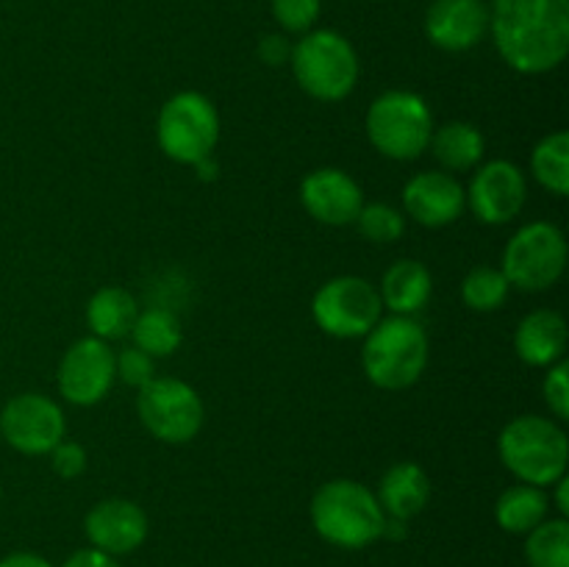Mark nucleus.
<instances>
[{"label": "nucleus", "instance_id": "b1692460", "mask_svg": "<svg viewBox=\"0 0 569 567\" xmlns=\"http://www.w3.org/2000/svg\"><path fill=\"white\" fill-rule=\"evenodd\" d=\"M128 337H131L133 345H137L139 350H144L150 359H164V356H172L181 348L183 328L181 320L176 317V311L153 306V309L139 311Z\"/></svg>", "mask_w": 569, "mask_h": 567}, {"label": "nucleus", "instance_id": "f704fd0d", "mask_svg": "<svg viewBox=\"0 0 569 567\" xmlns=\"http://www.w3.org/2000/svg\"><path fill=\"white\" fill-rule=\"evenodd\" d=\"M0 567H53L44 556L31 554V550H14V554L3 556Z\"/></svg>", "mask_w": 569, "mask_h": 567}, {"label": "nucleus", "instance_id": "dca6fc26", "mask_svg": "<svg viewBox=\"0 0 569 567\" xmlns=\"http://www.w3.org/2000/svg\"><path fill=\"white\" fill-rule=\"evenodd\" d=\"M403 209L426 228H445L467 209V195L459 178L445 170H422L403 187Z\"/></svg>", "mask_w": 569, "mask_h": 567}, {"label": "nucleus", "instance_id": "a211bd4d", "mask_svg": "<svg viewBox=\"0 0 569 567\" xmlns=\"http://www.w3.org/2000/svg\"><path fill=\"white\" fill-rule=\"evenodd\" d=\"M567 320L553 309H537L520 320L515 331V350L526 365L550 367L565 359Z\"/></svg>", "mask_w": 569, "mask_h": 567}, {"label": "nucleus", "instance_id": "f3484780", "mask_svg": "<svg viewBox=\"0 0 569 567\" xmlns=\"http://www.w3.org/2000/svg\"><path fill=\"white\" fill-rule=\"evenodd\" d=\"M489 33V6L483 0H431L426 37L445 53L472 50Z\"/></svg>", "mask_w": 569, "mask_h": 567}, {"label": "nucleus", "instance_id": "5701e85b", "mask_svg": "<svg viewBox=\"0 0 569 567\" xmlns=\"http://www.w3.org/2000/svg\"><path fill=\"white\" fill-rule=\"evenodd\" d=\"M550 495L533 484H515L503 489L495 504V520L509 534H528L539 523L548 520Z\"/></svg>", "mask_w": 569, "mask_h": 567}, {"label": "nucleus", "instance_id": "2eb2a0df", "mask_svg": "<svg viewBox=\"0 0 569 567\" xmlns=\"http://www.w3.org/2000/svg\"><path fill=\"white\" fill-rule=\"evenodd\" d=\"M300 203L322 226H350L365 206V192L350 172L339 167L311 170L300 183Z\"/></svg>", "mask_w": 569, "mask_h": 567}, {"label": "nucleus", "instance_id": "f257e3e1", "mask_svg": "<svg viewBox=\"0 0 569 567\" xmlns=\"http://www.w3.org/2000/svg\"><path fill=\"white\" fill-rule=\"evenodd\" d=\"M489 33L511 70L545 76L569 53V0H492Z\"/></svg>", "mask_w": 569, "mask_h": 567}, {"label": "nucleus", "instance_id": "e433bc0d", "mask_svg": "<svg viewBox=\"0 0 569 567\" xmlns=\"http://www.w3.org/2000/svg\"><path fill=\"white\" fill-rule=\"evenodd\" d=\"M194 170H200V178H206V181H211V178H217V161L214 156H206V159H200L198 165H192Z\"/></svg>", "mask_w": 569, "mask_h": 567}, {"label": "nucleus", "instance_id": "6ab92c4d", "mask_svg": "<svg viewBox=\"0 0 569 567\" xmlns=\"http://www.w3.org/2000/svg\"><path fill=\"white\" fill-rule=\"evenodd\" d=\"M376 498L383 515L406 523L420 515L431 500V478L417 461H398L381 476Z\"/></svg>", "mask_w": 569, "mask_h": 567}, {"label": "nucleus", "instance_id": "a878e982", "mask_svg": "<svg viewBox=\"0 0 569 567\" xmlns=\"http://www.w3.org/2000/svg\"><path fill=\"white\" fill-rule=\"evenodd\" d=\"M526 559L531 567H569L567 517H548L526 534Z\"/></svg>", "mask_w": 569, "mask_h": 567}, {"label": "nucleus", "instance_id": "4c0bfd02", "mask_svg": "<svg viewBox=\"0 0 569 567\" xmlns=\"http://www.w3.org/2000/svg\"><path fill=\"white\" fill-rule=\"evenodd\" d=\"M0 495H3V489H0Z\"/></svg>", "mask_w": 569, "mask_h": 567}, {"label": "nucleus", "instance_id": "412c9836", "mask_svg": "<svg viewBox=\"0 0 569 567\" xmlns=\"http://www.w3.org/2000/svg\"><path fill=\"white\" fill-rule=\"evenodd\" d=\"M428 150L445 172H467L481 165L483 153H487V139L472 122L453 120L433 128Z\"/></svg>", "mask_w": 569, "mask_h": 567}, {"label": "nucleus", "instance_id": "1a4fd4ad", "mask_svg": "<svg viewBox=\"0 0 569 567\" xmlns=\"http://www.w3.org/2000/svg\"><path fill=\"white\" fill-rule=\"evenodd\" d=\"M137 415L150 437L159 442L187 445L203 428L206 406L192 384L172 376H156L139 387Z\"/></svg>", "mask_w": 569, "mask_h": 567}, {"label": "nucleus", "instance_id": "cd10ccee", "mask_svg": "<svg viewBox=\"0 0 569 567\" xmlns=\"http://www.w3.org/2000/svg\"><path fill=\"white\" fill-rule=\"evenodd\" d=\"M359 233L370 242H398L406 233V215L389 203H365L353 222Z\"/></svg>", "mask_w": 569, "mask_h": 567}, {"label": "nucleus", "instance_id": "4468645a", "mask_svg": "<svg viewBox=\"0 0 569 567\" xmlns=\"http://www.w3.org/2000/svg\"><path fill=\"white\" fill-rule=\"evenodd\" d=\"M148 515L139 504L128 498L98 500L83 517L89 548H98L109 556L133 554L148 539Z\"/></svg>", "mask_w": 569, "mask_h": 567}, {"label": "nucleus", "instance_id": "72a5a7b5", "mask_svg": "<svg viewBox=\"0 0 569 567\" xmlns=\"http://www.w3.org/2000/svg\"><path fill=\"white\" fill-rule=\"evenodd\" d=\"M61 567H120V561L98 548H81L76 550V554H72Z\"/></svg>", "mask_w": 569, "mask_h": 567}, {"label": "nucleus", "instance_id": "4be33fe9", "mask_svg": "<svg viewBox=\"0 0 569 567\" xmlns=\"http://www.w3.org/2000/svg\"><path fill=\"white\" fill-rule=\"evenodd\" d=\"M139 315V304L128 289L103 287L89 298L87 304V326L92 337L111 342V339H126L131 334L133 320Z\"/></svg>", "mask_w": 569, "mask_h": 567}, {"label": "nucleus", "instance_id": "bb28decb", "mask_svg": "<svg viewBox=\"0 0 569 567\" xmlns=\"http://www.w3.org/2000/svg\"><path fill=\"white\" fill-rule=\"evenodd\" d=\"M511 287L500 267L478 265L461 281V300L472 311H495L506 304Z\"/></svg>", "mask_w": 569, "mask_h": 567}, {"label": "nucleus", "instance_id": "423d86ee", "mask_svg": "<svg viewBox=\"0 0 569 567\" xmlns=\"http://www.w3.org/2000/svg\"><path fill=\"white\" fill-rule=\"evenodd\" d=\"M433 128L426 98L409 89L378 94L367 111V139L378 153L395 161H411L426 153Z\"/></svg>", "mask_w": 569, "mask_h": 567}, {"label": "nucleus", "instance_id": "9d476101", "mask_svg": "<svg viewBox=\"0 0 569 567\" xmlns=\"http://www.w3.org/2000/svg\"><path fill=\"white\" fill-rule=\"evenodd\" d=\"M381 295L361 276H337L311 298L317 328L333 339H365L381 320Z\"/></svg>", "mask_w": 569, "mask_h": 567}, {"label": "nucleus", "instance_id": "c756f323", "mask_svg": "<svg viewBox=\"0 0 569 567\" xmlns=\"http://www.w3.org/2000/svg\"><path fill=\"white\" fill-rule=\"evenodd\" d=\"M114 372L122 384L139 389L156 378V359H150L144 350H139L137 345H128L120 354H114Z\"/></svg>", "mask_w": 569, "mask_h": 567}, {"label": "nucleus", "instance_id": "6e6552de", "mask_svg": "<svg viewBox=\"0 0 569 567\" xmlns=\"http://www.w3.org/2000/svg\"><path fill=\"white\" fill-rule=\"evenodd\" d=\"M567 267V239L559 226L548 220L526 222L503 248V270L511 289L545 292L553 287Z\"/></svg>", "mask_w": 569, "mask_h": 567}, {"label": "nucleus", "instance_id": "c9c22d12", "mask_svg": "<svg viewBox=\"0 0 569 567\" xmlns=\"http://www.w3.org/2000/svg\"><path fill=\"white\" fill-rule=\"evenodd\" d=\"M553 487H556V509H559L561 517H567L569 515V498H567L569 481H567V476L559 478V481H556Z\"/></svg>", "mask_w": 569, "mask_h": 567}, {"label": "nucleus", "instance_id": "20e7f679", "mask_svg": "<svg viewBox=\"0 0 569 567\" xmlns=\"http://www.w3.org/2000/svg\"><path fill=\"white\" fill-rule=\"evenodd\" d=\"M289 67L309 98L322 103L345 100L359 83V53L348 37L331 28H311L292 44Z\"/></svg>", "mask_w": 569, "mask_h": 567}, {"label": "nucleus", "instance_id": "0eeeda50", "mask_svg": "<svg viewBox=\"0 0 569 567\" xmlns=\"http://www.w3.org/2000/svg\"><path fill=\"white\" fill-rule=\"evenodd\" d=\"M156 139L167 159L176 165H198L214 156L220 142V111L203 92H178L161 106L156 120Z\"/></svg>", "mask_w": 569, "mask_h": 567}, {"label": "nucleus", "instance_id": "7c9ffc66", "mask_svg": "<svg viewBox=\"0 0 569 567\" xmlns=\"http://www.w3.org/2000/svg\"><path fill=\"white\" fill-rule=\"evenodd\" d=\"M569 365L565 359L548 367V376L542 381L545 404L556 420H569Z\"/></svg>", "mask_w": 569, "mask_h": 567}, {"label": "nucleus", "instance_id": "9b49d317", "mask_svg": "<svg viewBox=\"0 0 569 567\" xmlns=\"http://www.w3.org/2000/svg\"><path fill=\"white\" fill-rule=\"evenodd\" d=\"M67 420L59 400L42 392H22L0 409V437L22 456H44L64 439Z\"/></svg>", "mask_w": 569, "mask_h": 567}, {"label": "nucleus", "instance_id": "393cba45", "mask_svg": "<svg viewBox=\"0 0 569 567\" xmlns=\"http://www.w3.org/2000/svg\"><path fill=\"white\" fill-rule=\"evenodd\" d=\"M531 172L539 187L548 189L556 198L569 192V133L553 131L537 142L531 153Z\"/></svg>", "mask_w": 569, "mask_h": 567}, {"label": "nucleus", "instance_id": "ddd939ff", "mask_svg": "<svg viewBox=\"0 0 569 567\" xmlns=\"http://www.w3.org/2000/svg\"><path fill=\"white\" fill-rule=\"evenodd\" d=\"M467 206L487 226H503L520 217L528 200L526 172L509 159L478 165L470 187L465 189Z\"/></svg>", "mask_w": 569, "mask_h": 567}, {"label": "nucleus", "instance_id": "c85d7f7f", "mask_svg": "<svg viewBox=\"0 0 569 567\" xmlns=\"http://www.w3.org/2000/svg\"><path fill=\"white\" fill-rule=\"evenodd\" d=\"M272 17L287 33H306L320 20L322 0H270Z\"/></svg>", "mask_w": 569, "mask_h": 567}, {"label": "nucleus", "instance_id": "f8f14e48", "mask_svg": "<svg viewBox=\"0 0 569 567\" xmlns=\"http://www.w3.org/2000/svg\"><path fill=\"white\" fill-rule=\"evenodd\" d=\"M117 381L114 350L98 337H81L64 350L56 384L67 404L94 406L111 392Z\"/></svg>", "mask_w": 569, "mask_h": 567}, {"label": "nucleus", "instance_id": "473e14b6", "mask_svg": "<svg viewBox=\"0 0 569 567\" xmlns=\"http://www.w3.org/2000/svg\"><path fill=\"white\" fill-rule=\"evenodd\" d=\"M289 56H292V42H289L283 33H267V37L259 42V59L264 61V64L270 67L287 64Z\"/></svg>", "mask_w": 569, "mask_h": 567}, {"label": "nucleus", "instance_id": "2f4dec72", "mask_svg": "<svg viewBox=\"0 0 569 567\" xmlns=\"http://www.w3.org/2000/svg\"><path fill=\"white\" fill-rule=\"evenodd\" d=\"M48 456L56 476L67 478V481H70V478L83 476V470H87V450H83L78 442H72V439H61Z\"/></svg>", "mask_w": 569, "mask_h": 567}, {"label": "nucleus", "instance_id": "f03ea898", "mask_svg": "<svg viewBox=\"0 0 569 567\" xmlns=\"http://www.w3.org/2000/svg\"><path fill=\"white\" fill-rule=\"evenodd\" d=\"M311 526L328 545L359 550L383 537L387 515L370 487L353 478H333L311 498Z\"/></svg>", "mask_w": 569, "mask_h": 567}, {"label": "nucleus", "instance_id": "39448f33", "mask_svg": "<svg viewBox=\"0 0 569 567\" xmlns=\"http://www.w3.org/2000/svg\"><path fill=\"white\" fill-rule=\"evenodd\" d=\"M361 367L378 389H409L428 367V334L415 317L392 315L378 320L365 337Z\"/></svg>", "mask_w": 569, "mask_h": 567}, {"label": "nucleus", "instance_id": "7ed1b4c3", "mask_svg": "<svg viewBox=\"0 0 569 567\" xmlns=\"http://www.w3.org/2000/svg\"><path fill=\"white\" fill-rule=\"evenodd\" d=\"M498 456L520 484L553 487L567 476L569 442L565 428L542 415H520L503 426Z\"/></svg>", "mask_w": 569, "mask_h": 567}, {"label": "nucleus", "instance_id": "aec40b11", "mask_svg": "<svg viewBox=\"0 0 569 567\" xmlns=\"http://www.w3.org/2000/svg\"><path fill=\"white\" fill-rule=\"evenodd\" d=\"M433 278L422 261L417 259H398L392 267H387L381 278V306L392 315L415 317L422 306L431 300Z\"/></svg>", "mask_w": 569, "mask_h": 567}]
</instances>
